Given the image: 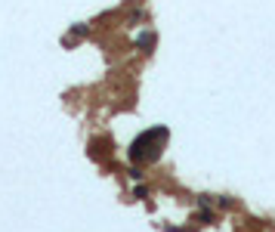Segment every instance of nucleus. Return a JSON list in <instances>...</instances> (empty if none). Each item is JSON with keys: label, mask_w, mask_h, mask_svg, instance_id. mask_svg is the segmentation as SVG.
<instances>
[]
</instances>
